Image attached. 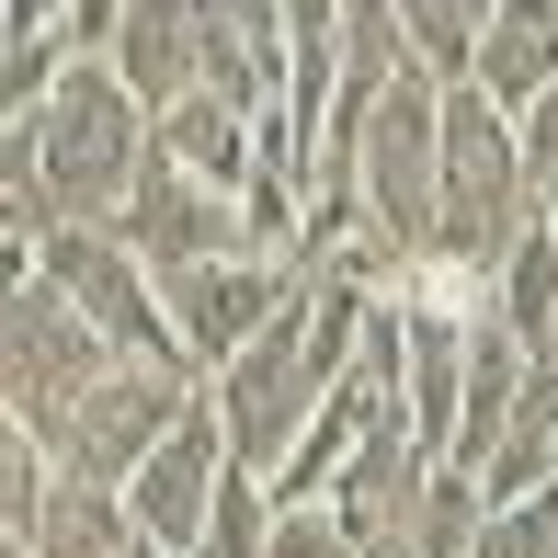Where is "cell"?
<instances>
[{"label": "cell", "mask_w": 558, "mask_h": 558, "mask_svg": "<svg viewBox=\"0 0 558 558\" xmlns=\"http://www.w3.org/2000/svg\"><path fill=\"white\" fill-rule=\"evenodd\" d=\"M536 217H547V183L524 160V114L490 104L478 81H456L445 92V194H434V251L422 263H456V274L490 286L536 240Z\"/></svg>", "instance_id": "cell-1"}, {"label": "cell", "mask_w": 558, "mask_h": 558, "mask_svg": "<svg viewBox=\"0 0 558 558\" xmlns=\"http://www.w3.org/2000/svg\"><path fill=\"white\" fill-rule=\"evenodd\" d=\"M0 125H35L46 183H58V217H69V228H114L125 194H137V171H148V148H160V114L125 92L114 58H81L35 114H0Z\"/></svg>", "instance_id": "cell-2"}, {"label": "cell", "mask_w": 558, "mask_h": 558, "mask_svg": "<svg viewBox=\"0 0 558 558\" xmlns=\"http://www.w3.org/2000/svg\"><path fill=\"white\" fill-rule=\"evenodd\" d=\"M114 365H125V353L69 308L58 274L12 263V296H0V422H12V434H58Z\"/></svg>", "instance_id": "cell-3"}, {"label": "cell", "mask_w": 558, "mask_h": 558, "mask_svg": "<svg viewBox=\"0 0 558 558\" xmlns=\"http://www.w3.org/2000/svg\"><path fill=\"white\" fill-rule=\"evenodd\" d=\"M434 194H445V81L399 69L365 114V148H353V206L376 217V240L399 263H422L434 251Z\"/></svg>", "instance_id": "cell-4"}, {"label": "cell", "mask_w": 558, "mask_h": 558, "mask_svg": "<svg viewBox=\"0 0 558 558\" xmlns=\"http://www.w3.org/2000/svg\"><path fill=\"white\" fill-rule=\"evenodd\" d=\"M308 296H319V286H308ZM308 296H296V308L240 353V365L206 376V399H217L228 445H240V468H263V478L296 456V434H308V422L331 411V388H342V376L319 365V319H308Z\"/></svg>", "instance_id": "cell-5"}, {"label": "cell", "mask_w": 558, "mask_h": 558, "mask_svg": "<svg viewBox=\"0 0 558 558\" xmlns=\"http://www.w3.org/2000/svg\"><path fill=\"white\" fill-rule=\"evenodd\" d=\"M206 399V376H171V365H114L104 388L81 399V411L58 422V434H35L46 445V468L58 478H81V490H125V478L148 468V456L171 445V422Z\"/></svg>", "instance_id": "cell-6"}, {"label": "cell", "mask_w": 558, "mask_h": 558, "mask_svg": "<svg viewBox=\"0 0 558 558\" xmlns=\"http://www.w3.org/2000/svg\"><path fill=\"white\" fill-rule=\"evenodd\" d=\"M35 274H58L69 308H81L92 331L125 353V365H171V376H194V365H183V331H171L160 274H148L137 251L114 240V228H69V240H46V251H35Z\"/></svg>", "instance_id": "cell-7"}, {"label": "cell", "mask_w": 558, "mask_h": 558, "mask_svg": "<svg viewBox=\"0 0 558 558\" xmlns=\"http://www.w3.org/2000/svg\"><path fill=\"white\" fill-rule=\"evenodd\" d=\"M160 296H171V331H183V365L217 376V365H240V353L308 296V274H296L286 251H228V263L160 274Z\"/></svg>", "instance_id": "cell-8"}, {"label": "cell", "mask_w": 558, "mask_h": 558, "mask_svg": "<svg viewBox=\"0 0 558 558\" xmlns=\"http://www.w3.org/2000/svg\"><path fill=\"white\" fill-rule=\"evenodd\" d=\"M114 240L137 251L148 274H194V263H228V251H263V240H251V206H240V194L194 183V171H183V160H160V148H148V171H137V194H125Z\"/></svg>", "instance_id": "cell-9"}, {"label": "cell", "mask_w": 558, "mask_h": 558, "mask_svg": "<svg viewBox=\"0 0 558 558\" xmlns=\"http://www.w3.org/2000/svg\"><path fill=\"white\" fill-rule=\"evenodd\" d=\"M228 468H240V445H228L217 399H194V411L171 422V445L148 456L137 478H125V524H137L148 547H183V558H206V513H217Z\"/></svg>", "instance_id": "cell-10"}, {"label": "cell", "mask_w": 558, "mask_h": 558, "mask_svg": "<svg viewBox=\"0 0 558 558\" xmlns=\"http://www.w3.org/2000/svg\"><path fill=\"white\" fill-rule=\"evenodd\" d=\"M206 12H217V0H125L114 69H125V92H137L148 114H171L194 81H206Z\"/></svg>", "instance_id": "cell-11"}, {"label": "cell", "mask_w": 558, "mask_h": 558, "mask_svg": "<svg viewBox=\"0 0 558 558\" xmlns=\"http://www.w3.org/2000/svg\"><path fill=\"white\" fill-rule=\"evenodd\" d=\"M160 160H183L194 183H217V194H251V171H263V114L228 104V92H183V104L160 114Z\"/></svg>", "instance_id": "cell-12"}, {"label": "cell", "mask_w": 558, "mask_h": 558, "mask_svg": "<svg viewBox=\"0 0 558 558\" xmlns=\"http://www.w3.org/2000/svg\"><path fill=\"white\" fill-rule=\"evenodd\" d=\"M478 92L490 104H536L558 92V0H490V35H478Z\"/></svg>", "instance_id": "cell-13"}, {"label": "cell", "mask_w": 558, "mask_h": 558, "mask_svg": "<svg viewBox=\"0 0 558 558\" xmlns=\"http://www.w3.org/2000/svg\"><path fill=\"white\" fill-rule=\"evenodd\" d=\"M490 319H501L524 353H558V240H547V217H536V240L490 274Z\"/></svg>", "instance_id": "cell-14"}, {"label": "cell", "mask_w": 558, "mask_h": 558, "mask_svg": "<svg viewBox=\"0 0 558 558\" xmlns=\"http://www.w3.org/2000/svg\"><path fill=\"white\" fill-rule=\"evenodd\" d=\"M478 536H490V490H478L468 468H434V501H422V524H411L399 558H468Z\"/></svg>", "instance_id": "cell-15"}, {"label": "cell", "mask_w": 558, "mask_h": 558, "mask_svg": "<svg viewBox=\"0 0 558 558\" xmlns=\"http://www.w3.org/2000/svg\"><path fill=\"white\" fill-rule=\"evenodd\" d=\"M263 558H365V547L342 536L331 501H286V524H274V547H263Z\"/></svg>", "instance_id": "cell-16"}, {"label": "cell", "mask_w": 558, "mask_h": 558, "mask_svg": "<svg viewBox=\"0 0 558 558\" xmlns=\"http://www.w3.org/2000/svg\"><path fill=\"white\" fill-rule=\"evenodd\" d=\"M35 35H69V0H0V46H35Z\"/></svg>", "instance_id": "cell-17"}, {"label": "cell", "mask_w": 558, "mask_h": 558, "mask_svg": "<svg viewBox=\"0 0 558 558\" xmlns=\"http://www.w3.org/2000/svg\"><path fill=\"white\" fill-rule=\"evenodd\" d=\"M524 160H536V183H558V92L524 104Z\"/></svg>", "instance_id": "cell-18"}, {"label": "cell", "mask_w": 558, "mask_h": 558, "mask_svg": "<svg viewBox=\"0 0 558 558\" xmlns=\"http://www.w3.org/2000/svg\"><path fill=\"white\" fill-rule=\"evenodd\" d=\"M137 558H183V547H148V536H137Z\"/></svg>", "instance_id": "cell-19"}, {"label": "cell", "mask_w": 558, "mask_h": 558, "mask_svg": "<svg viewBox=\"0 0 558 558\" xmlns=\"http://www.w3.org/2000/svg\"><path fill=\"white\" fill-rule=\"evenodd\" d=\"M547 240H558V183H547Z\"/></svg>", "instance_id": "cell-20"}]
</instances>
